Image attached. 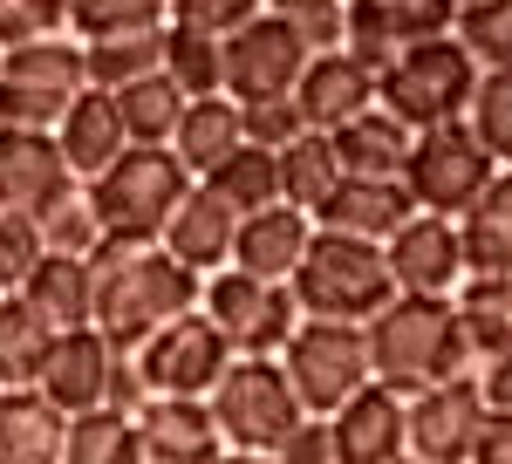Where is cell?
<instances>
[{
	"instance_id": "obj_1",
	"label": "cell",
	"mask_w": 512,
	"mask_h": 464,
	"mask_svg": "<svg viewBox=\"0 0 512 464\" xmlns=\"http://www.w3.org/2000/svg\"><path fill=\"white\" fill-rule=\"evenodd\" d=\"M96 267V335L117 348V355H137L158 328L198 314L205 301V280L192 267H178L164 246H130V239H103L89 253Z\"/></svg>"
},
{
	"instance_id": "obj_2",
	"label": "cell",
	"mask_w": 512,
	"mask_h": 464,
	"mask_svg": "<svg viewBox=\"0 0 512 464\" xmlns=\"http://www.w3.org/2000/svg\"><path fill=\"white\" fill-rule=\"evenodd\" d=\"M369 369L396 396H424V389L451 383V376H472L478 355H472L465 321H458V301L396 294L390 308L369 321Z\"/></svg>"
},
{
	"instance_id": "obj_3",
	"label": "cell",
	"mask_w": 512,
	"mask_h": 464,
	"mask_svg": "<svg viewBox=\"0 0 512 464\" xmlns=\"http://www.w3.org/2000/svg\"><path fill=\"white\" fill-rule=\"evenodd\" d=\"M192 171L178 164V151H151V144H130V151L96 178L82 185L89 205H96V226L103 239H130V246H164V226L171 212L192 198Z\"/></svg>"
},
{
	"instance_id": "obj_4",
	"label": "cell",
	"mask_w": 512,
	"mask_h": 464,
	"mask_svg": "<svg viewBox=\"0 0 512 464\" xmlns=\"http://www.w3.org/2000/svg\"><path fill=\"white\" fill-rule=\"evenodd\" d=\"M287 287H294L308 321H362V328L396 301V273L383 260V246L349 239V232H321V226H315V246H308L301 273Z\"/></svg>"
},
{
	"instance_id": "obj_5",
	"label": "cell",
	"mask_w": 512,
	"mask_h": 464,
	"mask_svg": "<svg viewBox=\"0 0 512 464\" xmlns=\"http://www.w3.org/2000/svg\"><path fill=\"white\" fill-rule=\"evenodd\" d=\"M472 96H478V62L465 55L458 35L403 48L390 69L376 76V103H383L396 123H410L417 137H424V130H444V123H465V116H472Z\"/></svg>"
},
{
	"instance_id": "obj_6",
	"label": "cell",
	"mask_w": 512,
	"mask_h": 464,
	"mask_svg": "<svg viewBox=\"0 0 512 464\" xmlns=\"http://www.w3.org/2000/svg\"><path fill=\"white\" fill-rule=\"evenodd\" d=\"M89 96V48L69 35L7 48V76H0V123L7 130H62V116Z\"/></svg>"
},
{
	"instance_id": "obj_7",
	"label": "cell",
	"mask_w": 512,
	"mask_h": 464,
	"mask_svg": "<svg viewBox=\"0 0 512 464\" xmlns=\"http://www.w3.org/2000/svg\"><path fill=\"white\" fill-rule=\"evenodd\" d=\"M205 403H212V417H219L226 451H260V458H274L280 444L308 424V410H301V396L287 383V369H280V362H260V355H239L233 369H226V383L212 389Z\"/></svg>"
},
{
	"instance_id": "obj_8",
	"label": "cell",
	"mask_w": 512,
	"mask_h": 464,
	"mask_svg": "<svg viewBox=\"0 0 512 464\" xmlns=\"http://www.w3.org/2000/svg\"><path fill=\"white\" fill-rule=\"evenodd\" d=\"M280 369H287V383H294L308 417H335L342 403H355L362 389L376 383L369 328L362 321H301V335L287 342Z\"/></svg>"
},
{
	"instance_id": "obj_9",
	"label": "cell",
	"mask_w": 512,
	"mask_h": 464,
	"mask_svg": "<svg viewBox=\"0 0 512 464\" xmlns=\"http://www.w3.org/2000/svg\"><path fill=\"white\" fill-rule=\"evenodd\" d=\"M205 321L233 342V355H260V362H280L287 342L301 335V301H294V287H280V280H253V273H212L205 280Z\"/></svg>"
},
{
	"instance_id": "obj_10",
	"label": "cell",
	"mask_w": 512,
	"mask_h": 464,
	"mask_svg": "<svg viewBox=\"0 0 512 464\" xmlns=\"http://www.w3.org/2000/svg\"><path fill=\"white\" fill-rule=\"evenodd\" d=\"M506 164L472 137V123H444V130H424L410 144V164H403V185L417 198V212H437V219H458Z\"/></svg>"
},
{
	"instance_id": "obj_11",
	"label": "cell",
	"mask_w": 512,
	"mask_h": 464,
	"mask_svg": "<svg viewBox=\"0 0 512 464\" xmlns=\"http://www.w3.org/2000/svg\"><path fill=\"white\" fill-rule=\"evenodd\" d=\"M130 362H137V376H144L151 396H192V403H205L212 389L226 383V369H233L239 355H233V342L205 321V308H198V314H185V321L158 328Z\"/></svg>"
},
{
	"instance_id": "obj_12",
	"label": "cell",
	"mask_w": 512,
	"mask_h": 464,
	"mask_svg": "<svg viewBox=\"0 0 512 464\" xmlns=\"http://www.w3.org/2000/svg\"><path fill=\"white\" fill-rule=\"evenodd\" d=\"M315 62V41L301 35L294 21L260 14L239 35H226V96L233 103H267V96H294L301 76Z\"/></svg>"
},
{
	"instance_id": "obj_13",
	"label": "cell",
	"mask_w": 512,
	"mask_h": 464,
	"mask_svg": "<svg viewBox=\"0 0 512 464\" xmlns=\"http://www.w3.org/2000/svg\"><path fill=\"white\" fill-rule=\"evenodd\" d=\"M451 28H458V0H349L342 48L383 76L403 48H424V41L451 35Z\"/></svg>"
},
{
	"instance_id": "obj_14",
	"label": "cell",
	"mask_w": 512,
	"mask_h": 464,
	"mask_svg": "<svg viewBox=\"0 0 512 464\" xmlns=\"http://www.w3.org/2000/svg\"><path fill=\"white\" fill-rule=\"evenodd\" d=\"M76 192H82V178L69 171V157H62V144L48 130H0V212L48 219Z\"/></svg>"
},
{
	"instance_id": "obj_15",
	"label": "cell",
	"mask_w": 512,
	"mask_h": 464,
	"mask_svg": "<svg viewBox=\"0 0 512 464\" xmlns=\"http://www.w3.org/2000/svg\"><path fill=\"white\" fill-rule=\"evenodd\" d=\"M383 260L396 273V294H431V301H451L472 267H465V239H458V219H437V212H417L410 226L383 246Z\"/></svg>"
},
{
	"instance_id": "obj_16",
	"label": "cell",
	"mask_w": 512,
	"mask_h": 464,
	"mask_svg": "<svg viewBox=\"0 0 512 464\" xmlns=\"http://www.w3.org/2000/svg\"><path fill=\"white\" fill-rule=\"evenodd\" d=\"M478 424H485V396L472 376H451V383L410 396V458L424 464H472Z\"/></svg>"
},
{
	"instance_id": "obj_17",
	"label": "cell",
	"mask_w": 512,
	"mask_h": 464,
	"mask_svg": "<svg viewBox=\"0 0 512 464\" xmlns=\"http://www.w3.org/2000/svg\"><path fill=\"white\" fill-rule=\"evenodd\" d=\"M110 376H117V348L103 342L96 328H62L48 362H41L35 389L62 410V417H89L110 403Z\"/></svg>"
},
{
	"instance_id": "obj_18",
	"label": "cell",
	"mask_w": 512,
	"mask_h": 464,
	"mask_svg": "<svg viewBox=\"0 0 512 464\" xmlns=\"http://www.w3.org/2000/svg\"><path fill=\"white\" fill-rule=\"evenodd\" d=\"M328 430H335V458L342 464H396L410 458V396L369 383L355 403H342L328 417Z\"/></svg>"
},
{
	"instance_id": "obj_19",
	"label": "cell",
	"mask_w": 512,
	"mask_h": 464,
	"mask_svg": "<svg viewBox=\"0 0 512 464\" xmlns=\"http://www.w3.org/2000/svg\"><path fill=\"white\" fill-rule=\"evenodd\" d=\"M239 226H246V219H239L212 185H192V198H185V205L171 212V226H164V253H171L178 267H192L198 280H212V273L233 267Z\"/></svg>"
},
{
	"instance_id": "obj_20",
	"label": "cell",
	"mask_w": 512,
	"mask_h": 464,
	"mask_svg": "<svg viewBox=\"0 0 512 464\" xmlns=\"http://www.w3.org/2000/svg\"><path fill=\"white\" fill-rule=\"evenodd\" d=\"M294 103H301V116H308V130L335 137L342 123H355V116L376 110V69L355 62L349 48H328V55L308 62V76H301V89H294Z\"/></svg>"
},
{
	"instance_id": "obj_21",
	"label": "cell",
	"mask_w": 512,
	"mask_h": 464,
	"mask_svg": "<svg viewBox=\"0 0 512 464\" xmlns=\"http://www.w3.org/2000/svg\"><path fill=\"white\" fill-rule=\"evenodd\" d=\"M410 219H417V198H410L403 178H342V192L315 212L321 232H349V239H369V246H390Z\"/></svg>"
},
{
	"instance_id": "obj_22",
	"label": "cell",
	"mask_w": 512,
	"mask_h": 464,
	"mask_svg": "<svg viewBox=\"0 0 512 464\" xmlns=\"http://www.w3.org/2000/svg\"><path fill=\"white\" fill-rule=\"evenodd\" d=\"M137 430H144V458L151 464H219L226 458L212 403H192V396H151Z\"/></svg>"
},
{
	"instance_id": "obj_23",
	"label": "cell",
	"mask_w": 512,
	"mask_h": 464,
	"mask_svg": "<svg viewBox=\"0 0 512 464\" xmlns=\"http://www.w3.org/2000/svg\"><path fill=\"white\" fill-rule=\"evenodd\" d=\"M308 246H315V219L308 212H294V205H267V212H253L246 226H239V246H233V267L253 273V280H294L301 260H308Z\"/></svg>"
},
{
	"instance_id": "obj_24",
	"label": "cell",
	"mask_w": 512,
	"mask_h": 464,
	"mask_svg": "<svg viewBox=\"0 0 512 464\" xmlns=\"http://www.w3.org/2000/svg\"><path fill=\"white\" fill-rule=\"evenodd\" d=\"M55 144L69 157V171H76L82 185H96L123 151H130V130H123V110L110 89H89L76 110L62 116V130H55Z\"/></svg>"
},
{
	"instance_id": "obj_25",
	"label": "cell",
	"mask_w": 512,
	"mask_h": 464,
	"mask_svg": "<svg viewBox=\"0 0 512 464\" xmlns=\"http://www.w3.org/2000/svg\"><path fill=\"white\" fill-rule=\"evenodd\" d=\"M69 451V417L41 389H7L0 396V464H62Z\"/></svg>"
},
{
	"instance_id": "obj_26",
	"label": "cell",
	"mask_w": 512,
	"mask_h": 464,
	"mask_svg": "<svg viewBox=\"0 0 512 464\" xmlns=\"http://www.w3.org/2000/svg\"><path fill=\"white\" fill-rule=\"evenodd\" d=\"M21 301H28L55 335H62V328H89V321H96V267H89V260H69V253H48V260L28 273Z\"/></svg>"
},
{
	"instance_id": "obj_27",
	"label": "cell",
	"mask_w": 512,
	"mask_h": 464,
	"mask_svg": "<svg viewBox=\"0 0 512 464\" xmlns=\"http://www.w3.org/2000/svg\"><path fill=\"white\" fill-rule=\"evenodd\" d=\"M171 151H178V164L205 185L226 157L246 151V116H239V103L233 96H205V103H192L185 123H178V137H171Z\"/></svg>"
},
{
	"instance_id": "obj_28",
	"label": "cell",
	"mask_w": 512,
	"mask_h": 464,
	"mask_svg": "<svg viewBox=\"0 0 512 464\" xmlns=\"http://www.w3.org/2000/svg\"><path fill=\"white\" fill-rule=\"evenodd\" d=\"M410 144H417V130H410V123H396L383 103H376L369 116H355V123L335 130V157H342V171H349V178H403Z\"/></svg>"
},
{
	"instance_id": "obj_29",
	"label": "cell",
	"mask_w": 512,
	"mask_h": 464,
	"mask_svg": "<svg viewBox=\"0 0 512 464\" xmlns=\"http://www.w3.org/2000/svg\"><path fill=\"white\" fill-rule=\"evenodd\" d=\"M458 239L472 273H512V164L458 212Z\"/></svg>"
},
{
	"instance_id": "obj_30",
	"label": "cell",
	"mask_w": 512,
	"mask_h": 464,
	"mask_svg": "<svg viewBox=\"0 0 512 464\" xmlns=\"http://www.w3.org/2000/svg\"><path fill=\"white\" fill-rule=\"evenodd\" d=\"M342 178H349V171H342V157H335V137H321V130H308L301 144L280 151V205H294V212H308V219L342 192Z\"/></svg>"
},
{
	"instance_id": "obj_31",
	"label": "cell",
	"mask_w": 512,
	"mask_h": 464,
	"mask_svg": "<svg viewBox=\"0 0 512 464\" xmlns=\"http://www.w3.org/2000/svg\"><path fill=\"white\" fill-rule=\"evenodd\" d=\"M451 301H458V321H465V335H472L478 362L512 355V273H472Z\"/></svg>"
},
{
	"instance_id": "obj_32",
	"label": "cell",
	"mask_w": 512,
	"mask_h": 464,
	"mask_svg": "<svg viewBox=\"0 0 512 464\" xmlns=\"http://www.w3.org/2000/svg\"><path fill=\"white\" fill-rule=\"evenodd\" d=\"M117 110H123V130H130V144H151V151H171V137H178V123L192 110V96L178 89V82L164 76H144L117 89Z\"/></svg>"
},
{
	"instance_id": "obj_33",
	"label": "cell",
	"mask_w": 512,
	"mask_h": 464,
	"mask_svg": "<svg viewBox=\"0 0 512 464\" xmlns=\"http://www.w3.org/2000/svg\"><path fill=\"white\" fill-rule=\"evenodd\" d=\"M48 348H55V328L21 294H7L0 301V389H35Z\"/></svg>"
},
{
	"instance_id": "obj_34",
	"label": "cell",
	"mask_w": 512,
	"mask_h": 464,
	"mask_svg": "<svg viewBox=\"0 0 512 464\" xmlns=\"http://www.w3.org/2000/svg\"><path fill=\"white\" fill-rule=\"evenodd\" d=\"M69 28L82 48L96 41H130V35H164L171 0H69Z\"/></svg>"
},
{
	"instance_id": "obj_35",
	"label": "cell",
	"mask_w": 512,
	"mask_h": 464,
	"mask_svg": "<svg viewBox=\"0 0 512 464\" xmlns=\"http://www.w3.org/2000/svg\"><path fill=\"white\" fill-rule=\"evenodd\" d=\"M164 76L178 82L192 103L205 96H226V41L205 35V28H164Z\"/></svg>"
},
{
	"instance_id": "obj_36",
	"label": "cell",
	"mask_w": 512,
	"mask_h": 464,
	"mask_svg": "<svg viewBox=\"0 0 512 464\" xmlns=\"http://www.w3.org/2000/svg\"><path fill=\"white\" fill-rule=\"evenodd\" d=\"M62 464H151L144 458V430L123 410H89V417H69V451Z\"/></svg>"
},
{
	"instance_id": "obj_37",
	"label": "cell",
	"mask_w": 512,
	"mask_h": 464,
	"mask_svg": "<svg viewBox=\"0 0 512 464\" xmlns=\"http://www.w3.org/2000/svg\"><path fill=\"white\" fill-rule=\"evenodd\" d=\"M212 192L233 205L239 219H253V212H267V205H280V157L260 151V144H246L239 157H226L212 178H205Z\"/></svg>"
},
{
	"instance_id": "obj_38",
	"label": "cell",
	"mask_w": 512,
	"mask_h": 464,
	"mask_svg": "<svg viewBox=\"0 0 512 464\" xmlns=\"http://www.w3.org/2000/svg\"><path fill=\"white\" fill-rule=\"evenodd\" d=\"M164 69V35H130V41H96L89 48V89H130V82Z\"/></svg>"
},
{
	"instance_id": "obj_39",
	"label": "cell",
	"mask_w": 512,
	"mask_h": 464,
	"mask_svg": "<svg viewBox=\"0 0 512 464\" xmlns=\"http://www.w3.org/2000/svg\"><path fill=\"white\" fill-rule=\"evenodd\" d=\"M451 35L465 41V55L485 69H512V0H478V7H458V28Z\"/></svg>"
},
{
	"instance_id": "obj_40",
	"label": "cell",
	"mask_w": 512,
	"mask_h": 464,
	"mask_svg": "<svg viewBox=\"0 0 512 464\" xmlns=\"http://www.w3.org/2000/svg\"><path fill=\"white\" fill-rule=\"evenodd\" d=\"M465 123H472V137L499 164H512V69H485L478 76V96H472V116Z\"/></svg>"
},
{
	"instance_id": "obj_41",
	"label": "cell",
	"mask_w": 512,
	"mask_h": 464,
	"mask_svg": "<svg viewBox=\"0 0 512 464\" xmlns=\"http://www.w3.org/2000/svg\"><path fill=\"white\" fill-rule=\"evenodd\" d=\"M41 260H48L41 219H28V212H0V294H21Z\"/></svg>"
},
{
	"instance_id": "obj_42",
	"label": "cell",
	"mask_w": 512,
	"mask_h": 464,
	"mask_svg": "<svg viewBox=\"0 0 512 464\" xmlns=\"http://www.w3.org/2000/svg\"><path fill=\"white\" fill-rule=\"evenodd\" d=\"M239 116H246V144H260V151H287V144H301L308 137V116H301V103L294 96H267V103H239Z\"/></svg>"
},
{
	"instance_id": "obj_43",
	"label": "cell",
	"mask_w": 512,
	"mask_h": 464,
	"mask_svg": "<svg viewBox=\"0 0 512 464\" xmlns=\"http://www.w3.org/2000/svg\"><path fill=\"white\" fill-rule=\"evenodd\" d=\"M41 239H48V253L89 260V253L103 246V226H96V205H89V192H76L69 205H55V212L41 219Z\"/></svg>"
},
{
	"instance_id": "obj_44",
	"label": "cell",
	"mask_w": 512,
	"mask_h": 464,
	"mask_svg": "<svg viewBox=\"0 0 512 464\" xmlns=\"http://www.w3.org/2000/svg\"><path fill=\"white\" fill-rule=\"evenodd\" d=\"M69 28V0H0V41L28 48V41H55Z\"/></svg>"
},
{
	"instance_id": "obj_45",
	"label": "cell",
	"mask_w": 512,
	"mask_h": 464,
	"mask_svg": "<svg viewBox=\"0 0 512 464\" xmlns=\"http://www.w3.org/2000/svg\"><path fill=\"white\" fill-rule=\"evenodd\" d=\"M267 0H171V21L178 28H205V35H239L246 21H260Z\"/></svg>"
},
{
	"instance_id": "obj_46",
	"label": "cell",
	"mask_w": 512,
	"mask_h": 464,
	"mask_svg": "<svg viewBox=\"0 0 512 464\" xmlns=\"http://www.w3.org/2000/svg\"><path fill=\"white\" fill-rule=\"evenodd\" d=\"M267 14L294 21L301 35L315 41V55H328V48H342V14H349V0H267Z\"/></svg>"
},
{
	"instance_id": "obj_47",
	"label": "cell",
	"mask_w": 512,
	"mask_h": 464,
	"mask_svg": "<svg viewBox=\"0 0 512 464\" xmlns=\"http://www.w3.org/2000/svg\"><path fill=\"white\" fill-rule=\"evenodd\" d=\"M274 458L280 464H342V458H335V430H328V417H308V424L294 430Z\"/></svg>"
},
{
	"instance_id": "obj_48",
	"label": "cell",
	"mask_w": 512,
	"mask_h": 464,
	"mask_svg": "<svg viewBox=\"0 0 512 464\" xmlns=\"http://www.w3.org/2000/svg\"><path fill=\"white\" fill-rule=\"evenodd\" d=\"M472 464H512V410H485L472 444Z\"/></svg>"
},
{
	"instance_id": "obj_49",
	"label": "cell",
	"mask_w": 512,
	"mask_h": 464,
	"mask_svg": "<svg viewBox=\"0 0 512 464\" xmlns=\"http://www.w3.org/2000/svg\"><path fill=\"white\" fill-rule=\"evenodd\" d=\"M472 383H478V396H485V410H512V355H492V362H478Z\"/></svg>"
},
{
	"instance_id": "obj_50",
	"label": "cell",
	"mask_w": 512,
	"mask_h": 464,
	"mask_svg": "<svg viewBox=\"0 0 512 464\" xmlns=\"http://www.w3.org/2000/svg\"><path fill=\"white\" fill-rule=\"evenodd\" d=\"M219 464H280V458H260V451H226Z\"/></svg>"
},
{
	"instance_id": "obj_51",
	"label": "cell",
	"mask_w": 512,
	"mask_h": 464,
	"mask_svg": "<svg viewBox=\"0 0 512 464\" xmlns=\"http://www.w3.org/2000/svg\"><path fill=\"white\" fill-rule=\"evenodd\" d=\"M0 76H7V41H0Z\"/></svg>"
},
{
	"instance_id": "obj_52",
	"label": "cell",
	"mask_w": 512,
	"mask_h": 464,
	"mask_svg": "<svg viewBox=\"0 0 512 464\" xmlns=\"http://www.w3.org/2000/svg\"><path fill=\"white\" fill-rule=\"evenodd\" d=\"M396 464H424V458H396Z\"/></svg>"
},
{
	"instance_id": "obj_53",
	"label": "cell",
	"mask_w": 512,
	"mask_h": 464,
	"mask_svg": "<svg viewBox=\"0 0 512 464\" xmlns=\"http://www.w3.org/2000/svg\"><path fill=\"white\" fill-rule=\"evenodd\" d=\"M458 7H478V0H458Z\"/></svg>"
},
{
	"instance_id": "obj_54",
	"label": "cell",
	"mask_w": 512,
	"mask_h": 464,
	"mask_svg": "<svg viewBox=\"0 0 512 464\" xmlns=\"http://www.w3.org/2000/svg\"><path fill=\"white\" fill-rule=\"evenodd\" d=\"M0 130H7V123H0Z\"/></svg>"
},
{
	"instance_id": "obj_55",
	"label": "cell",
	"mask_w": 512,
	"mask_h": 464,
	"mask_svg": "<svg viewBox=\"0 0 512 464\" xmlns=\"http://www.w3.org/2000/svg\"><path fill=\"white\" fill-rule=\"evenodd\" d=\"M0 301H7V294H0Z\"/></svg>"
},
{
	"instance_id": "obj_56",
	"label": "cell",
	"mask_w": 512,
	"mask_h": 464,
	"mask_svg": "<svg viewBox=\"0 0 512 464\" xmlns=\"http://www.w3.org/2000/svg\"><path fill=\"white\" fill-rule=\"evenodd\" d=\"M0 396H7V389H0Z\"/></svg>"
}]
</instances>
